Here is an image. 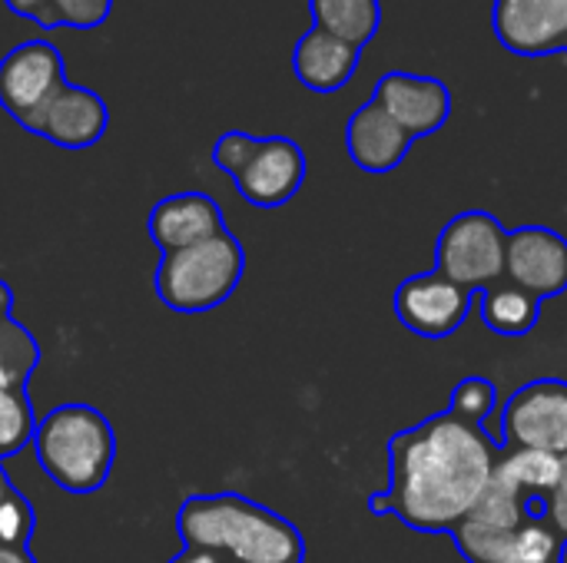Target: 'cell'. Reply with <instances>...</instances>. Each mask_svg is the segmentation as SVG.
Instances as JSON below:
<instances>
[{"mask_svg":"<svg viewBox=\"0 0 567 563\" xmlns=\"http://www.w3.org/2000/svg\"><path fill=\"white\" fill-rule=\"evenodd\" d=\"M502 448L452 411L399 431L389 441V488L369 498L372 514H392L422 534H452L482 498Z\"/></svg>","mask_w":567,"mask_h":563,"instance_id":"cell-1","label":"cell"},{"mask_svg":"<svg viewBox=\"0 0 567 563\" xmlns=\"http://www.w3.org/2000/svg\"><path fill=\"white\" fill-rule=\"evenodd\" d=\"M176 534L183 548L226 563H306L299 528L236 491L186 498L176 511Z\"/></svg>","mask_w":567,"mask_h":563,"instance_id":"cell-2","label":"cell"},{"mask_svg":"<svg viewBox=\"0 0 567 563\" xmlns=\"http://www.w3.org/2000/svg\"><path fill=\"white\" fill-rule=\"evenodd\" d=\"M33 451L56 488L93 494L113 471L116 435L103 411L90 405H60L37 421Z\"/></svg>","mask_w":567,"mask_h":563,"instance_id":"cell-3","label":"cell"},{"mask_svg":"<svg viewBox=\"0 0 567 563\" xmlns=\"http://www.w3.org/2000/svg\"><path fill=\"white\" fill-rule=\"evenodd\" d=\"M246 272L243 242L226 229L206 242L179 252H166L156 265L153 285L173 312H209L229 302Z\"/></svg>","mask_w":567,"mask_h":563,"instance_id":"cell-4","label":"cell"},{"mask_svg":"<svg viewBox=\"0 0 567 563\" xmlns=\"http://www.w3.org/2000/svg\"><path fill=\"white\" fill-rule=\"evenodd\" d=\"M561 458L545 451H502L492 478L465 521L512 531L525 521H548V494L558 484Z\"/></svg>","mask_w":567,"mask_h":563,"instance_id":"cell-5","label":"cell"},{"mask_svg":"<svg viewBox=\"0 0 567 563\" xmlns=\"http://www.w3.org/2000/svg\"><path fill=\"white\" fill-rule=\"evenodd\" d=\"M508 229L485 209H468L449 219L435 242V272L482 292L505 279Z\"/></svg>","mask_w":567,"mask_h":563,"instance_id":"cell-6","label":"cell"},{"mask_svg":"<svg viewBox=\"0 0 567 563\" xmlns=\"http://www.w3.org/2000/svg\"><path fill=\"white\" fill-rule=\"evenodd\" d=\"M502 451L567 455V382L535 378L522 385L502 408Z\"/></svg>","mask_w":567,"mask_h":563,"instance_id":"cell-7","label":"cell"},{"mask_svg":"<svg viewBox=\"0 0 567 563\" xmlns=\"http://www.w3.org/2000/svg\"><path fill=\"white\" fill-rule=\"evenodd\" d=\"M475 299L478 292L445 279L442 272H419L399 282L392 305L402 329H409L419 338L439 342L465 325V319L475 309Z\"/></svg>","mask_w":567,"mask_h":563,"instance_id":"cell-8","label":"cell"},{"mask_svg":"<svg viewBox=\"0 0 567 563\" xmlns=\"http://www.w3.org/2000/svg\"><path fill=\"white\" fill-rule=\"evenodd\" d=\"M306 153L289 136H256L246 159L233 173L239 196L259 209L286 206L306 183Z\"/></svg>","mask_w":567,"mask_h":563,"instance_id":"cell-9","label":"cell"},{"mask_svg":"<svg viewBox=\"0 0 567 563\" xmlns=\"http://www.w3.org/2000/svg\"><path fill=\"white\" fill-rule=\"evenodd\" d=\"M60 86H66L63 56L47 40H27L0 60V106L17 126H23Z\"/></svg>","mask_w":567,"mask_h":563,"instance_id":"cell-10","label":"cell"},{"mask_svg":"<svg viewBox=\"0 0 567 563\" xmlns=\"http://www.w3.org/2000/svg\"><path fill=\"white\" fill-rule=\"evenodd\" d=\"M505 282L535 299H558L567 292V239L548 226H518L508 232Z\"/></svg>","mask_w":567,"mask_h":563,"instance_id":"cell-11","label":"cell"},{"mask_svg":"<svg viewBox=\"0 0 567 563\" xmlns=\"http://www.w3.org/2000/svg\"><path fill=\"white\" fill-rule=\"evenodd\" d=\"M492 30L515 56L567 53V0H495Z\"/></svg>","mask_w":567,"mask_h":563,"instance_id":"cell-12","label":"cell"},{"mask_svg":"<svg viewBox=\"0 0 567 563\" xmlns=\"http://www.w3.org/2000/svg\"><path fill=\"white\" fill-rule=\"evenodd\" d=\"M106 126H110V110H106L103 96L93 93L90 86H76V83L60 86L23 123L27 133L50 139L60 149H86L103 139Z\"/></svg>","mask_w":567,"mask_h":563,"instance_id":"cell-13","label":"cell"},{"mask_svg":"<svg viewBox=\"0 0 567 563\" xmlns=\"http://www.w3.org/2000/svg\"><path fill=\"white\" fill-rule=\"evenodd\" d=\"M452 541L468 563H561L565 541L548 521H525L512 531L462 521Z\"/></svg>","mask_w":567,"mask_h":563,"instance_id":"cell-14","label":"cell"},{"mask_svg":"<svg viewBox=\"0 0 567 563\" xmlns=\"http://www.w3.org/2000/svg\"><path fill=\"white\" fill-rule=\"evenodd\" d=\"M372 100L412 136H432L439 133L449 116H452V93L439 76H422V73H405L392 70L375 80Z\"/></svg>","mask_w":567,"mask_h":563,"instance_id":"cell-15","label":"cell"},{"mask_svg":"<svg viewBox=\"0 0 567 563\" xmlns=\"http://www.w3.org/2000/svg\"><path fill=\"white\" fill-rule=\"evenodd\" d=\"M146 232L156 242V249L166 256V252H179V249H189L196 242H206V239L226 232V219L213 196L176 192V196L159 199L150 209Z\"/></svg>","mask_w":567,"mask_h":563,"instance_id":"cell-16","label":"cell"},{"mask_svg":"<svg viewBox=\"0 0 567 563\" xmlns=\"http://www.w3.org/2000/svg\"><path fill=\"white\" fill-rule=\"evenodd\" d=\"M412 143L415 139L375 100L362 103L346 123V153L362 173H372V176L399 169Z\"/></svg>","mask_w":567,"mask_h":563,"instance_id":"cell-17","label":"cell"},{"mask_svg":"<svg viewBox=\"0 0 567 563\" xmlns=\"http://www.w3.org/2000/svg\"><path fill=\"white\" fill-rule=\"evenodd\" d=\"M359 60H362V46L312 23L296 40L292 73L312 93H339L359 70Z\"/></svg>","mask_w":567,"mask_h":563,"instance_id":"cell-18","label":"cell"},{"mask_svg":"<svg viewBox=\"0 0 567 563\" xmlns=\"http://www.w3.org/2000/svg\"><path fill=\"white\" fill-rule=\"evenodd\" d=\"M475 302H478L485 329L502 335V338H522L542 319V299L528 295L525 289L512 285V282L482 289Z\"/></svg>","mask_w":567,"mask_h":563,"instance_id":"cell-19","label":"cell"},{"mask_svg":"<svg viewBox=\"0 0 567 563\" xmlns=\"http://www.w3.org/2000/svg\"><path fill=\"white\" fill-rule=\"evenodd\" d=\"M10 13L33 20L43 30L53 27H73V30H93L110 20L113 0H3Z\"/></svg>","mask_w":567,"mask_h":563,"instance_id":"cell-20","label":"cell"},{"mask_svg":"<svg viewBox=\"0 0 567 563\" xmlns=\"http://www.w3.org/2000/svg\"><path fill=\"white\" fill-rule=\"evenodd\" d=\"M312 10V23L362 46L372 43V37L379 33V0H309Z\"/></svg>","mask_w":567,"mask_h":563,"instance_id":"cell-21","label":"cell"},{"mask_svg":"<svg viewBox=\"0 0 567 563\" xmlns=\"http://www.w3.org/2000/svg\"><path fill=\"white\" fill-rule=\"evenodd\" d=\"M40 365L37 338L10 319H0V388H27Z\"/></svg>","mask_w":567,"mask_h":563,"instance_id":"cell-22","label":"cell"},{"mask_svg":"<svg viewBox=\"0 0 567 563\" xmlns=\"http://www.w3.org/2000/svg\"><path fill=\"white\" fill-rule=\"evenodd\" d=\"M37 415L27 388H0V461L33 445Z\"/></svg>","mask_w":567,"mask_h":563,"instance_id":"cell-23","label":"cell"},{"mask_svg":"<svg viewBox=\"0 0 567 563\" xmlns=\"http://www.w3.org/2000/svg\"><path fill=\"white\" fill-rule=\"evenodd\" d=\"M37 514L0 465V544H30Z\"/></svg>","mask_w":567,"mask_h":563,"instance_id":"cell-24","label":"cell"},{"mask_svg":"<svg viewBox=\"0 0 567 563\" xmlns=\"http://www.w3.org/2000/svg\"><path fill=\"white\" fill-rule=\"evenodd\" d=\"M495 405H498V388H495V382L472 375V378H462V382L452 388L449 411H452L455 418H462L465 425L482 428L485 418L495 411Z\"/></svg>","mask_w":567,"mask_h":563,"instance_id":"cell-25","label":"cell"},{"mask_svg":"<svg viewBox=\"0 0 567 563\" xmlns=\"http://www.w3.org/2000/svg\"><path fill=\"white\" fill-rule=\"evenodd\" d=\"M548 524L555 528V534L567 544V455L561 458V471H558V484L548 494Z\"/></svg>","mask_w":567,"mask_h":563,"instance_id":"cell-26","label":"cell"},{"mask_svg":"<svg viewBox=\"0 0 567 563\" xmlns=\"http://www.w3.org/2000/svg\"><path fill=\"white\" fill-rule=\"evenodd\" d=\"M0 563H37L30 544H0Z\"/></svg>","mask_w":567,"mask_h":563,"instance_id":"cell-27","label":"cell"},{"mask_svg":"<svg viewBox=\"0 0 567 563\" xmlns=\"http://www.w3.org/2000/svg\"><path fill=\"white\" fill-rule=\"evenodd\" d=\"M169 563H226L223 557H216V554H209V551H196V548H183L176 557Z\"/></svg>","mask_w":567,"mask_h":563,"instance_id":"cell-28","label":"cell"},{"mask_svg":"<svg viewBox=\"0 0 567 563\" xmlns=\"http://www.w3.org/2000/svg\"><path fill=\"white\" fill-rule=\"evenodd\" d=\"M10 309H13V292H10V285L0 279V319H10Z\"/></svg>","mask_w":567,"mask_h":563,"instance_id":"cell-29","label":"cell"}]
</instances>
